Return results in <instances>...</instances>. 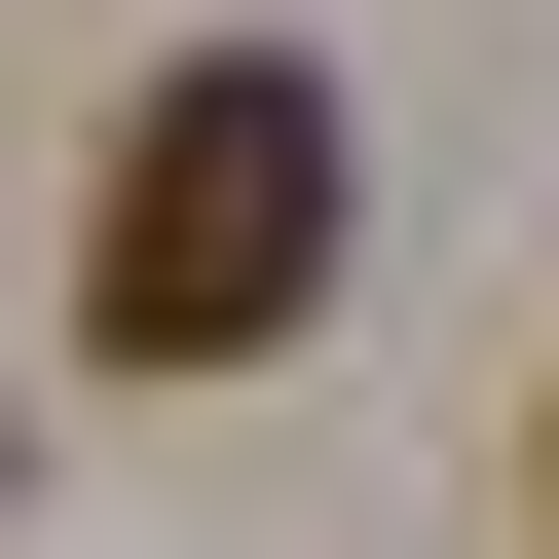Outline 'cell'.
<instances>
[{
	"label": "cell",
	"mask_w": 559,
	"mask_h": 559,
	"mask_svg": "<svg viewBox=\"0 0 559 559\" xmlns=\"http://www.w3.org/2000/svg\"><path fill=\"white\" fill-rule=\"evenodd\" d=\"M299 299H336V75H299V38H187V75L112 112L75 336H112V373H261Z\"/></svg>",
	"instance_id": "6da1fadb"
}]
</instances>
